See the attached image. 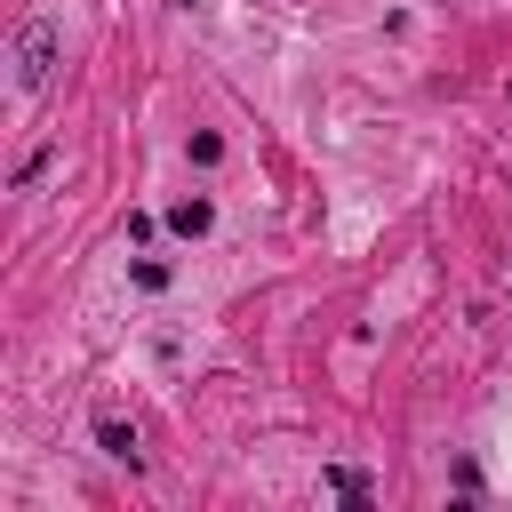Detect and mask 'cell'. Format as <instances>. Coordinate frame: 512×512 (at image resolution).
<instances>
[{
    "mask_svg": "<svg viewBox=\"0 0 512 512\" xmlns=\"http://www.w3.org/2000/svg\"><path fill=\"white\" fill-rule=\"evenodd\" d=\"M56 48H64V40H56L48 16H24V24H16V88H24V96H40V88L56 80Z\"/></svg>",
    "mask_w": 512,
    "mask_h": 512,
    "instance_id": "6da1fadb",
    "label": "cell"
},
{
    "mask_svg": "<svg viewBox=\"0 0 512 512\" xmlns=\"http://www.w3.org/2000/svg\"><path fill=\"white\" fill-rule=\"evenodd\" d=\"M168 232H184V240H208V232H216V208L192 192V200H176V208H168Z\"/></svg>",
    "mask_w": 512,
    "mask_h": 512,
    "instance_id": "7a4b0ae2",
    "label": "cell"
},
{
    "mask_svg": "<svg viewBox=\"0 0 512 512\" xmlns=\"http://www.w3.org/2000/svg\"><path fill=\"white\" fill-rule=\"evenodd\" d=\"M96 448H104V456H120V464H136V432H128L120 416H104V424H96Z\"/></svg>",
    "mask_w": 512,
    "mask_h": 512,
    "instance_id": "3957f363",
    "label": "cell"
},
{
    "mask_svg": "<svg viewBox=\"0 0 512 512\" xmlns=\"http://www.w3.org/2000/svg\"><path fill=\"white\" fill-rule=\"evenodd\" d=\"M192 160H200V168H216V160H224V136H208V128H200V136H192Z\"/></svg>",
    "mask_w": 512,
    "mask_h": 512,
    "instance_id": "277c9868",
    "label": "cell"
},
{
    "mask_svg": "<svg viewBox=\"0 0 512 512\" xmlns=\"http://www.w3.org/2000/svg\"><path fill=\"white\" fill-rule=\"evenodd\" d=\"M328 488H336V496H352V504H368V480H360V472H328Z\"/></svg>",
    "mask_w": 512,
    "mask_h": 512,
    "instance_id": "5b68a950",
    "label": "cell"
}]
</instances>
